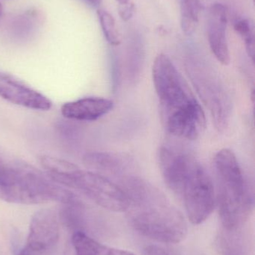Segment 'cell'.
I'll use <instances>...</instances> for the list:
<instances>
[{
  "instance_id": "cell-17",
  "label": "cell",
  "mask_w": 255,
  "mask_h": 255,
  "mask_svg": "<svg viewBox=\"0 0 255 255\" xmlns=\"http://www.w3.org/2000/svg\"><path fill=\"white\" fill-rule=\"evenodd\" d=\"M118 11L121 19L124 21H128L131 19L135 11V6L132 1L127 4H119L118 5Z\"/></svg>"
},
{
  "instance_id": "cell-14",
  "label": "cell",
  "mask_w": 255,
  "mask_h": 255,
  "mask_svg": "<svg viewBox=\"0 0 255 255\" xmlns=\"http://www.w3.org/2000/svg\"><path fill=\"white\" fill-rule=\"evenodd\" d=\"M235 30L244 41L249 57L254 61L255 58V27L250 19H241L235 24Z\"/></svg>"
},
{
  "instance_id": "cell-11",
  "label": "cell",
  "mask_w": 255,
  "mask_h": 255,
  "mask_svg": "<svg viewBox=\"0 0 255 255\" xmlns=\"http://www.w3.org/2000/svg\"><path fill=\"white\" fill-rule=\"evenodd\" d=\"M84 164L92 172L107 178L109 176L121 177V180L127 177V161L117 154L112 152L87 153L83 157Z\"/></svg>"
},
{
  "instance_id": "cell-9",
  "label": "cell",
  "mask_w": 255,
  "mask_h": 255,
  "mask_svg": "<svg viewBox=\"0 0 255 255\" xmlns=\"http://www.w3.org/2000/svg\"><path fill=\"white\" fill-rule=\"evenodd\" d=\"M228 13L221 3L210 7L208 20V37L210 47L217 61L223 65L230 64L231 56L227 40Z\"/></svg>"
},
{
  "instance_id": "cell-19",
  "label": "cell",
  "mask_w": 255,
  "mask_h": 255,
  "mask_svg": "<svg viewBox=\"0 0 255 255\" xmlns=\"http://www.w3.org/2000/svg\"><path fill=\"white\" fill-rule=\"evenodd\" d=\"M18 255H43V254L36 251V250H33V249L30 248L29 247L26 245L19 252Z\"/></svg>"
},
{
  "instance_id": "cell-21",
  "label": "cell",
  "mask_w": 255,
  "mask_h": 255,
  "mask_svg": "<svg viewBox=\"0 0 255 255\" xmlns=\"http://www.w3.org/2000/svg\"><path fill=\"white\" fill-rule=\"evenodd\" d=\"M64 255H76L75 254L74 251H73V248H72L71 246H70V248L67 249L66 250L65 254Z\"/></svg>"
},
{
  "instance_id": "cell-22",
  "label": "cell",
  "mask_w": 255,
  "mask_h": 255,
  "mask_svg": "<svg viewBox=\"0 0 255 255\" xmlns=\"http://www.w3.org/2000/svg\"><path fill=\"white\" fill-rule=\"evenodd\" d=\"M119 4H127V3L130 2V0H116Z\"/></svg>"
},
{
  "instance_id": "cell-1",
  "label": "cell",
  "mask_w": 255,
  "mask_h": 255,
  "mask_svg": "<svg viewBox=\"0 0 255 255\" xmlns=\"http://www.w3.org/2000/svg\"><path fill=\"white\" fill-rule=\"evenodd\" d=\"M119 185L128 199L127 220L136 232L164 244H178L185 239L188 233L185 217L157 187L130 175Z\"/></svg>"
},
{
  "instance_id": "cell-10",
  "label": "cell",
  "mask_w": 255,
  "mask_h": 255,
  "mask_svg": "<svg viewBox=\"0 0 255 255\" xmlns=\"http://www.w3.org/2000/svg\"><path fill=\"white\" fill-rule=\"evenodd\" d=\"M114 107L112 100L103 97H85L68 102L61 106V115L69 120L76 121H97L109 114Z\"/></svg>"
},
{
  "instance_id": "cell-23",
  "label": "cell",
  "mask_w": 255,
  "mask_h": 255,
  "mask_svg": "<svg viewBox=\"0 0 255 255\" xmlns=\"http://www.w3.org/2000/svg\"><path fill=\"white\" fill-rule=\"evenodd\" d=\"M1 13H2V6H1V3H0V16H1Z\"/></svg>"
},
{
  "instance_id": "cell-13",
  "label": "cell",
  "mask_w": 255,
  "mask_h": 255,
  "mask_svg": "<svg viewBox=\"0 0 255 255\" xmlns=\"http://www.w3.org/2000/svg\"><path fill=\"white\" fill-rule=\"evenodd\" d=\"M97 16L106 41L112 46H119L122 39L117 27L115 18L110 13L103 9L97 10Z\"/></svg>"
},
{
  "instance_id": "cell-7",
  "label": "cell",
  "mask_w": 255,
  "mask_h": 255,
  "mask_svg": "<svg viewBox=\"0 0 255 255\" xmlns=\"http://www.w3.org/2000/svg\"><path fill=\"white\" fill-rule=\"evenodd\" d=\"M59 214L51 209L37 211L29 226L26 245L44 254L58 242L60 235Z\"/></svg>"
},
{
  "instance_id": "cell-6",
  "label": "cell",
  "mask_w": 255,
  "mask_h": 255,
  "mask_svg": "<svg viewBox=\"0 0 255 255\" xmlns=\"http://www.w3.org/2000/svg\"><path fill=\"white\" fill-rule=\"evenodd\" d=\"M193 225L204 223L216 206V190L209 174L196 158L184 174L178 193Z\"/></svg>"
},
{
  "instance_id": "cell-20",
  "label": "cell",
  "mask_w": 255,
  "mask_h": 255,
  "mask_svg": "<svg viewBox=\"0 0 255 255\" xmlns=\"http://www.w3.org/2000/svg\"><path fill=\"white\" fill-rule=\"evenodd\" d=\"M84 1L89 4L90 6L93 7H99V6L101 4L102 0H83Z\"/></svg>"
},
{
  "instance_id": "cell-12",
  "label": "cell",
  "mask_w": 255,
  "mask_h": 255,
  "mask_svg": "<svg viewBox=\"0 0 255 255\" xmlns=\"http://www.w3.org/2000/svg\"><path fill=\"white\" fill-rule=\"evenodd\" d=\"M181 26L184 34L191 35L197 29L201 13L200 0H179Z\"/></svg>"
},
{
  "instance_id": "cell-2",
  "label": "cell",
  "mask_w": 255,
  "mask_h": 255,
  "mask_svg": "<svg viewBox=\"0 0 255 255\" xmlns=\"http://www.w3.org/2000/svg\"><path fill=\"white\" fill-rule=\"evenodd\" d=\"M163 125L181 139L195 140L206 127V117L188 84L170 58L159 54L152 69Z\"/></svg>"
},
{
  "instance_id": "cell-18",
  "label": "cell",
  "mask_w": 255,
  "mask_h": 255,
  "mask_svg": "<svg viewBox=\"0 0 255 255\" xmlns=\"http://www.w3.org/2000/svg\"><path fill=\"white\" fill-rule=\"evenodd\" d=\"M145 255H170L164 249L157 246H149L145 249Z\"/></svg>"
},
{
  "instance_id": "cell-4",
  "label": "cell",
  "mask_w": 255,
  "mask_h": 255,
  "mask_svg": "<svg viewBox=\"0 0 255 255\" xmlns=\"http://www.w3.org/2000/svg\"><path fill=\"white\" fill-rule=\"evenodd\" d=\"M0 199L10 203L36 205L57 202L73 205L80 202L71 191L27 164L0 162Z\"/></svg>"
},
{
  "instance_id": "cell-8",
  "label": "cell",
  "mask_w": 255,
  "mask_h": 255,
  "mask_svg": "<svg viewBox=\"0 0 255 255\" xmlns=\"http://www.w3.org/2000/svg\"><path fill=\"white\" fill-rule=\"evenodd\" d=\"M0 98L32 110L49 111L52 107L49 98L4 73H0Z\"/></svg>"
},
{
  "instance_id": "cell-15",
  "label": "cell",
  "mask_w": 255,
  "mask_h": 255,
  "mask_svg": "<svg viewBox=\"0 0 255 255\" xmlns=\"http://www.w3.org/2000/svg\"><path fill=\"white\" fill-rule=\"evenodd\" d=\"M228 232V231H227ZM231 235L228 232L226 235H223L220 239V248L223 255H247L245 247L241 238L234 235Z\"/></svg>"
},
{
  "instance_id": "cell-3",
  "label": "cell",
  "mask_w": 255,
  "mask_h": 255,
  "mask_svg": "<svg viewBox=\"0 0 255 255\" xmlns=\"http://www.w3.org/2000/svg\"><path fill=\"white\" fill-rule=\"evenodd\" d=\"M217 190L216 205L226 231L236 232L254 209V193L236 155L223 148L214 158Z\"/></svg>"
},
{
  "instance_id": "cell-16",
  "label": "cell",
  "mask_w": 255,
  "mask_h": 255,
  "mask_svg": "<svg viewBox=\"0 0 255 255\" xmlns=\"http://www.w3.org/2000/svg\"><path fill=\"white\" fill-rule=\"evenodd\" d=\"M96 255H136L127 250H118V249L111 248L106 246L99 244Z\"/></svg>"
},
{
  "instance_id": "cell-5",
  "label": "cell",
  "mask_w": 255,
  "mask_h": 255,
  "mask_svg": "<svg viewBox=\"0 0 255 255\" xmlns=\"http://www.w3.org/2000/svg\"><path fill=\"white\" fill-rule=\"evenodd\" d=\"M56 184L73 189L102 208L125 212L128 199L119 184L92 171L83 170L69 161L49 177Z\"/></svg>"
}]
</instances>
